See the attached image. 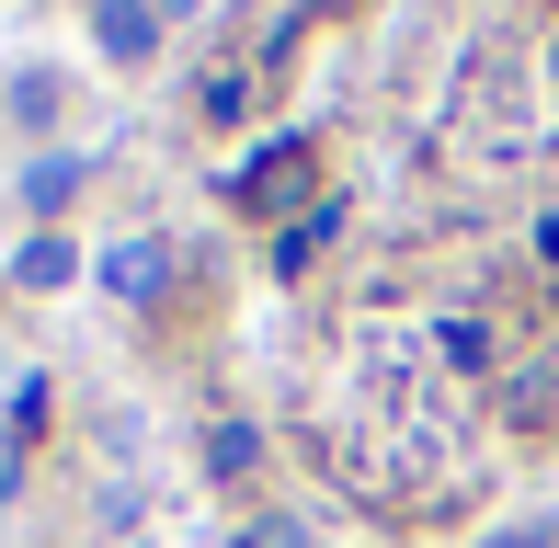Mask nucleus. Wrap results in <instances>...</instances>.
I'll return each instance as SVG.
<instances>
[{"label": "nucleus", "mask_w": 559, "mask_h": 548, "mask_svg": "<svg viewBox=\"0 0 559 548\" xmlns=\"http://www.w3.org/2000/svg\"><path fill=\"white\" fill-rule=\"evenodd\" d=\"M81 183H92V160H81V148H46V160H23V206H35V217H58Z\"/></svg>", "instance_id": "obj_6"}, {"label": "nucleus", "mask_w": 559, "mask_h": 548, "mask_svg": "<svg viewBox=\"0 0 559 548\" xmlns=\"http://www.w3.org/2000/svg\"><path fill=\"white\" fill-rule=\"evenodd\" d=\"M240 548H309V526H297V514H251Z\"/></svg>", "instance_id": "obj_12"}, {"label": "nucleus", "mask_w": 559, "mask_h": 548, "mask_svg": "<svg viewBox=\"0 0 559 548\" xmlns=\"http://www.w3.org/2000/svg\"><path fill=\"white\" fill-rule=\"evenodd\" d=\"M148 12H194V0H148Z\"/></svg>", "instance_id": "obj_17"}, {"label": "nucleus", "mask_w": 559, "mask_h": 548, "mask_svg": "<svg viewBox=\"0 0 559 548\" xmlns=\"http://www.w3.org/2000/svg\"><path fill=\"white\" fill-rule=\"evenodd\" d=\"M479 548H559V526H491Z\"/></svg>", "instance_id": "obj_13"}, {"label": "nucleus", "mask_w": 559, "mask_h": 548, "mask_svg": "<svg viewBox=\"0 0 559 548\" xmlns=\"http://www.w3.org/2000/svg\"><path fill=\"white\" fill-rule=\"evenodd\" d=\"M548 401H559V343H525V355L491 366V412L502 422H548Z\"/></svg>", "instance_id": "obj_2"}, {"label": "nucleus", "mask_w": 559, "mask_h": 548, "mask_svg": "<svg viewBox=\"0 0 559 548\" xmlns=\"http://www.w3.org/2000/svg\"><path fill=\"white\" fill-rule=\"evenodd\" d=\"M309 12H343V0H286V23H309Z\"/></svg>", "instance_id": "obj_14"}, {"label": "nucleus", "mask_w": 559, "mask_h": 548, "mask_svg": "<svg viewBox=\"0 0 559 548\" xmlns=\"http://www.w3.org/2000/svg\"><path fill=\"white\" fill-rule=\"evenodd\" d=\"M194 115H206V127H240V115H251V81H240V69H206V81H194Z\"/></svg>", "instance_id": "obj_11"}, {"label": "nucleus", "mask_w": 559, "mask_h": 548, "mask_svg": "<svg viewBox=\"0 0 559 548\" xmlns=\"http://www.w3.org/2000/svg\"><path fill=\"white\" fill-rule=\"evenodd\" d=\"M537 252H548V263H559V217H537Z\"/></svg>", "instance_id": "obj_15"}, {"label": "nucleus", "mask_w": 559, "mask_h": 548, "mask_svg": "<svg viewBox=\"0 0 559 548\" xmlns=\"http://www.w3.org/2000/svg\"><path fill=\"white\" fill-rule=\"evenodd\" d=\"M92 46H104L115 69H148L160 58V12H148V0H92Z\"/></svg>", "instance_id": "obj_4"}, {"label": "nucleus", "mask_w": 559, "mask_h": 548, "mask_svg": "<svg viewBox=\"0 0 559 548\" xmlns=\"http://www.w3.org/2000/svg\"><path fill=\"white\" fill-rule=\"evenodd\" d=\"M435 355L456 366V378H491L502 343H491V320H479V309H445V320H435Z\"/></svg>", "instance_id": "obj_5"}, {"label": "nucleus", "mask_w": 559, "mask_h": 548, "mask_svg": "<svg viewBox=\"0 0 559 548\" xmlns=\"http://www.w3.org/2000/svg\"><path fill=\"white\" fill-rule=\"evenodd\" d=\"M332 229H343V194H320V206L297 217L286 240H274V274H297V263H309V252H320V240H332Z\"/></svg>", "instance_id": "obj_10"}, {"label": "nucleus", "mask_w": 559, "mask_h": 548, "mask_svg": "<svg viewBox=\"0 0 559 548\" xmlns=\"http://www.w3.org/2000/svg\"><path fill=\"white\" fill-rule=\"evenodd\" d=\"M206 468L217 480H251L263 468V422H206Z\"/></svg>", "instance_id": "obj_8"}, {"label": "nucleus", "mask_w": 559, "mask_h": 548, "mask_svg": "<svg viewBox=\"0 0 559 548\" xmlns=\"http://www.w3.org/2000/svg\"><path fill=\"white\" fill-rule=\"evenodd\" d=\"M309 183H320V160H309V138H263V148H251L240 171H228V206H240V217H286V229H297V217L320 206Z\"/></svg>", "instance_id": "obj_1"}, {"label": "nucleus", "mask_w": 559, "mask_h": 548, "mask_svg": "<svg viewBox=\"0 0 559 548\" xmlns=\"http://www.w3.org/2000/svg\"><path fill=\"white\" fill-rule=\"evenodd\" d=\"M12 274H23V286H69V274H81V240L35 229V240H23V252H12Z\"/></svg>", "instance_id": "obj_9"}, {"label": "nucleus", "mask_w": 559, "mask_h": 548, "mask_svg": "<svg viewBox=\"0 0 559 548\" xmlns=\"http://www.w3.org/2000/svg\"><path fill=\"white\" fill-rule=\"evenodd\" d=\"M104 286L126 297V309H160V286H171V240H160V229L115 240V252H104Z\"/></svg>", "instance_id": "obj_3"}, {"label": "nucleus", "mask_w": 559, "mask_h": 548, "mask_svg": "<svg viewBox=\"0 0 559 548\" xmlns=\"http://www.w3.org/2000/svg\"><path fill=\"white\" fill-rule=\"evenodd\" d=\"M0 104H12V127H58V115H69V81H58V69H12Z\"/></svg>", "instance_id": "obj_7"}, {"label": "nucleus", "mask_w": 559, "mask_h": 548, "mask_svg": "<svg viewBox=\"0 0 559 548\" xmlns=\"http://www.w3.org/2000/svg\"><path fill=\"white\" fill-rule=\"evenodd\" d=\"M548 92H559V35H548Z\"/></svg>", "instance_id": "obj_16"}]
</instances>
